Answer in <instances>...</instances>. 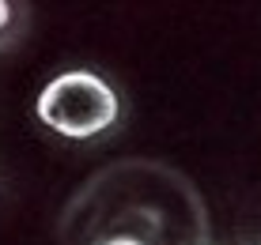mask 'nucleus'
<instances>
[{"instance_id": "obj_1", "label": "nucleus", "mask_w": 261, "mask_h": 245, "mask_svg": "<svg viewBox=\"0 0 261 245\" xmlns=\"http://www.w3.org/2000/svg\"><path fill=\"white\" fill-rule=\"evenodd\" d=\"M38 117L53 132L87 140L118 121V95L95 72H65L42 87Z\"/></svg>"}, {"instance_id": "obj_2", "label": "nucleus", "mask_w": 261, "mask_h": 245, "mask_svg": "<svg viewBox=\"0 0 261 245\" xmlns=\"http://www.w3.org/2000/svg\"><path fill=\"white\" fill-rule=\"evenodd\" d=\"M8 19H12V4H4V0H0V30L8 26Z\"/></svg>"}, {"instance_id": "obj_3", "label": "nucleus", "mask_w": 261, "mask_h": 245, "mask_svg": "<svg viewBox=\"0 0 261 245\" xmlns=\"http://www.w3.org/2000/svg\"><path fill=\"white\" fill-rule=\"evenodd\" d=\"M106 245H144V241H137V238H114V241H106Z\"/></svg>"}]
</instances>
